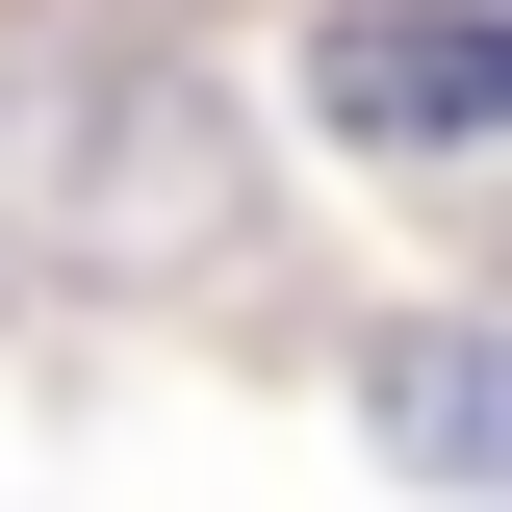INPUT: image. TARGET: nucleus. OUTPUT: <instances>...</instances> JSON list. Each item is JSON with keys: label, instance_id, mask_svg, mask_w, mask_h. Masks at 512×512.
Listing matches in <instances>:
<instances>
[{"label": "nucleus", "instance_id": "f257e3e1", "mask_svg": "<svg viewBox=\"0 0 512 512\" xmlns=\"http://www.w3.org/2000/svg\"><path fill=\"white\" fill-rule=\"evenodd\" d=\"M333 128H384V154H487L512 128V26H333Z\"/></svg>", "mask_w": 512, "mask_h": 512}, {"label": "nucleus", "instance_id": "f03ea898", "mask_svg": "<svg viewBox=\"0 0 512 512\" xmlns=\"http://www.w3.org/2000/svg\"><path fill=\"white\" fill-rule=\"evenodd\" d=\"M384 436L436 461V487H512V359L487 333H410V359H384Z\"/></svg>", "mask_w": 512, "mask_h": 512}]
</instances>
